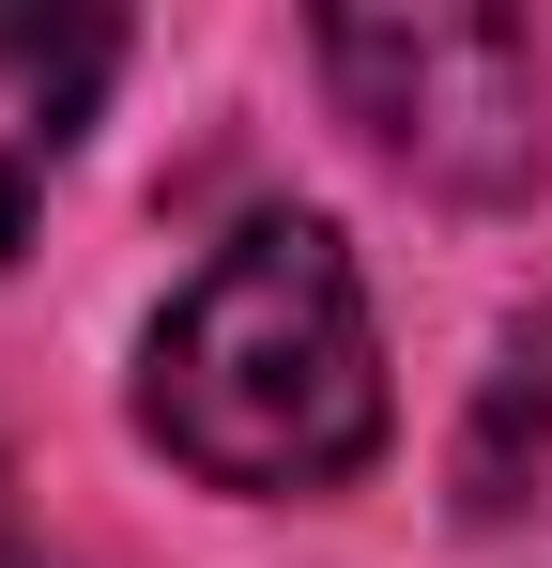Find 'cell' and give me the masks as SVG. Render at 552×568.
Masks as SVG:
<instances>
[{"label":"cell","instance_id":"3","mask_svg":"<svg viewBox=\"0 0 552 568\" xmlns=\"http://www.w3.org/2000/svg\"><path fill=\"white\" fill-rule=\"evenodd\" d=\"M108 62H123L108 16H78V0H0V262H16V231H31L47 170L78 154Z\"/></svg>","mask_w":552,"mask_h":568},{"label":"cell","instance_id":"1","mask_svg":"<svg viewBox=\"0 0 552 568\" xmlns=\"http://www.w3.org/2000/svg\"><path fill=\"white\" fill-rule=\"evenodd\" d=\"M139 415L215 491H338L384 446V338L323 215H246L154 323Z\"/></svg>","mask_w":552,"mask_h":568},{"label":"cell","instance_id":"2","mask_svg":"<svg viewBox=\"0 0 552 568\" xmlns=\"http://www.w3.org/2000/svg\"><path fill=\"white\" fill-rule=\"evenodd\" d=\"M323 78L368 139L430 185H522L538 170V47L476 0H415V16H323Z\"/></svg>","mask_w":552,"mask_h":568}]
</instances>
